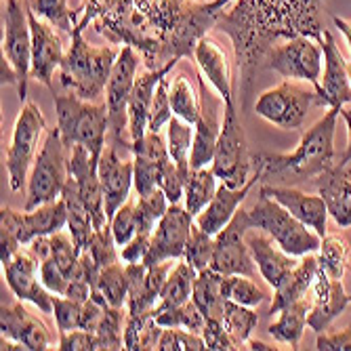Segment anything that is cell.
I'll return each instance as SVG.
<instances>
[{
  "label": "cell",
  "instance_id": "obj_9",
  "mask_svg": "<svg viewBox=\"0 0 351 351\" xmlns=\"http://www.w3.org/2000/svg\"><path fill=\"white\" fill-rule=\"evenodd\" d=\"M322 108L315 88H303L291 80L265 90L254 101V112L280 129H301L311 108Z\"/></svg>",
  "mask_w": 351,
  "mask_h": 351
},
{
  "label": "cell",
  "instance_id": "obj_38",
  "mask_svg": "<svg viewBox=\"0 0 351 351\" xmlns=\"http://www.w3.org/2000/svg\"><path fill=\"white\" fill-rule=\"evenodd\" d=\"M223 324H226L228 332L236 341L238 349L242 343H246L252 335V330L259 324V315L252 311V307L240 305L232 299H226L223 303Z\"/></svg>",
  "mask_w": 351,
  "mask_h": 351
},
{
  "label": "cell",
  "instance_id": "obj_44",
  "mask_svg": "<svg viewBox=\"0 0 351 351\" xmlns=\"http://www.w3.org/2000/svg\"><path fill=\"white\" fill-rule=\"evenodd\" d=\"M213 254H215V236L206 234L202 228H198L194 223V228H191V234H189V240H187V246H185L183 259L196 271H200V269L210 267Z\"/></svg>",
  "mask_w": 351,
  "mask_h": 351
},
{
  "label": "cell",
  "instance_id": "obj_42",
  "mask_svg": "<svg viewBox=\"0 0 351 351\" xmlns=\"http://www.w3.org/2000/svg\"><path fill=\"white\" fill-rule=\"evenodd\" d=\"M169 206H171V202L160 187H156L154 191H149V194H145V196H139V200H137L139 232L137 234H149L152 236L156 226H158V221L165 217Z\"/></svg>",
  "mask_w": 351,
  "mask_h": 351
},
{
  "label": "cell",
  "instance_id": "obj_28",
  "mask_svg": "<svg viewBox=\"0 0 351 351\" xmlns=\"http://www.w3.org/2000/svg\"><path fill=\"white\" fill-rule=\"evenodd\" d=\"M173 68H175V63H169V66L158 68V70H147L143 76H139L135 80L131 99H129V135H131V143L139 141L147 133V120H149V110H152L156 86L165 76H169V72Z\"/></svg>",
  "mask_w": 351,
  "mask_h": 351
},
{
  "label": "cell",
  "instance_id": "obj_30",
  "mask_svg": "<svg viewBox=\"0 0 351 351\" xmlns=\"http://www.w3.org/2000/svg\"><path fill=\"white\" fill-rule=\"evenodd\" d=\"M317 269H320L317 257H313L311 252L305 254V257L299 261V265L274 289V301H271L269 313H280V309H284L286 305L305 299L307 291L313 289Z\"/></svg>",
  "mask_w": 351,
  "mask_h": 351
},
{
  "label": "cell",
  "instance_id": "obj_51",
  "mask_svg": "<svg viewBox=\"0 0 351 351\" xmlns=\"http://www.w3.org/2000/svg\"><path fill=\"white\" fill-rule=\"evenodd\" d=\"M158 187H160L171 204H179V200L185 196V181L177 169V165L173 162V158L162 165L160 175H158Z\"/></svg>",
  "mask_w": 351,
  "mask_h": 351
},
{
  "label": "cell",
  "instance_id": "obj_27",
  "mask_svg": "<svg viewBox=\"0 0 351 351\" xmlns=\"http://www.w3.org/2000/svg\"><path fill=\"white\" fill-rule=\"evenodd\" d=\"M317 191L339 228H351V167H332L315 179Z\"/></svg>",
  "mask_w": 351,
  "mask_h": 351
},
{
  "label": "cell",
  "instance_id": "obj_31",
  "mask_svg": "<svg viewBox=\"0 0 351 351\" xmlns=\"http://www.w3.org/2000/svg\"><path fill=\"white\" fill-rule=\"evenodd\" d=\"M196 276H198V271L191 267L185 259L181 263H177L171 269V274H169V278L165 282V289L160 293V301H158V305L154 307V315L191 301Z\"/></svg>",
  "mask_w": 351,
  "mask_h": 351
},
{
  "label": "cell",
  "instance_id": "obj_33",
  "mask_svg": "<svg viewBox=\"0 0 351 351\" xmlns=\"http://www.w3.org/2000/svg\"><path fill=\"white\" fill-rule=\"evenodd\" d=\"M223 278L226 276L215 271L213 267L200 269L196 276L191 301L200 307V311L206 317L223 320V303H226V295H223Z\"/></svg>",
  "mask_w": 351,
  "mask_h": 351
},
{
  "label": "cell",
  "instance_id": "obj_12",
  "mask_svg": "<svg viewBox=\"0 0 351 351\" xmlns=\"http://www.w3.org/2000/svg\"><path fill=\"white\" fill-rule=\"evenodd\" d=\"M252 230L248 210L240 208L234 219L215 236V254L210 267L223 276H248L254 278L257 263L246 244V234Z\"/></svg>",
  "mask_w": 351,
  "mask_h": 351
},
{
  "label": "cell",
  "instance_id": "obj_11",
  "mask_svg": "<svg viewBox=\"0 0 351 351\" xmlns=\"http://www.w3.org/2000/svg\"><path fill=\"white\" fill-rule=\"evenodd\" d=\"M322 61L324 49L320 40L311 36H297L284 45L271 47L265 68L278 72L286 80H305L315 88L322 78Z\"/></svg>",
  "mask_w": 351,
  "mask_h": 351
},
{
  "label": "cell",
  "instance_id": "obj_18",
  "mask_svg": "<svg viewBox=\"0 0 351 351\" xmlns=\"http://www.w3.org/2000/svg\"><path fill=\"white\" fill-rule=\"evenodd\" d=\"M97 173L106 198V215L110 221L131 196V187L135 185V165L129 160H120L116 145L112 143L99 156Z\"/></svg>",
  "mask_w": 351,
  "mask_h": 351
},
{
  "label": "cell",
  "instance_id": "obj_13",
  "mask_svg": "<svg viewBox=\"0 0 351 351\" xmlns=\"http://www.w3.org/2000/svg\"><path fill=\"white\" fill-rule=\"evenodd\" d=\"M137 70H139V55L135 53V47L126 45L118 53V59L114 63V70L106 86L110 133L114 137L116 147L124 143L122 131L129 129V99H131L135 80H137Z\"/></svg>",
  "mask_w": 351,
  "mask_h": 351
},
{
  "label": "cell",
  "instance_id": "obj_39",
  "mask_svg": "<svg viewBox=\"0 0 351 351\" xmlns=\"http://www.w3.org/2000/svg\"><path fill=\"white\" fill-rule=\"evenodd\" d=\"M317 263H320V267L328 276L343 280L347 263H349V242H347V238L341 234L324 236L322 244H320V254H317Z\"/></svg>",
  "mask_w": 351,
  "mask_h": 351
},
{
  "label": "cell",
  "instance_id": "obj_37",
  "mask_svg": "<svg viewBox=\"0 0 351 351\" xmlns=\"http://www.w3.org/2000/svg\"><path fill=\"white\" fill-rule=\"evenodd\" d=\"M171 106L173 114L189 124H196L200 118V90L191 86L185 74H177L171 84Z\"/></svg>",
  "mask_w": 351,
  "mask_h": 351
},
{
  "label": "cell",
  "instance_id": "obj_43",
  "mask_svg": "<svg viewBox=\"0 0 351 351\" xmlns=\"http://www.w3.org/2000/svg\"><path fill=\"white\" fill-rule=\"evenodd\" d=\"M223 295L246 307H257L267 299V293L252 282L248 276H226L223 278Z\"/></svg>",
  "mask_w": 351,
  "mask_h": 351
},
{
  "label": "cell",
  "instance_id": "obj_22",
  "mask_svg": "<svg viewBox=\"0 0 351 351\" xmlns=\"http://www.w3.org/2000/svg\"><path fill=\"white\" fill-rule=\"evenodd\" d=\"M263 194L280 202L286 210H291L299 221H303L307 228H311L317 236H326V219H328V206L322 196H311L305 191H299L291 185H269L265 183L261 187Z\"/></svg>",
  "mask_w": 351,
  "mask_h": 351
},
{
  "label": "cell",
  "instance_id": "obj_21",
  "mask_svg": "<svg viewBox=\"0 0 351 351\" xmlns=\"http://www.w3.org/2000/svg\"><path fill=\"white\" fill-rule=\"evenodd\" d=\"M349 303H351V297L345 291L343 280L328 276L320 267L313 282V299H311L309 313H307V326L313 332H324Z\"/></svg>",
  "mask_w": 351,
  "mask_h": 351
},
{
  "label": "cell",
  "instance_id": "obj_60",
  "mask_svg": "<svg viewBox=\"0 0 351 351\" xmlns=\"http://www.w3.org/2000/svg\"><path fill=\"white\" fill-rule=\"evenodd\" d=\"M349 80H351V63H349Z\"/></svg>",
  "mask_w": 351,
  "mask_h": 351
},
{
  "label": "cell",
  "instance_id": "obj_3",
  "mask_svg": "<svg viewBox=\"0 0 351 351\" xmlns=\"http://www.w3.org/2000/svg\"><path fill=\"white\" fill-rule=\"evenodd\" d=\"M82 29L84 27L78 23L72 34L70 51L61 61L59 78L63 88L93 104L104 95L118 53L112 47H90L82 38Z\"/></svg>",
  "mask_w": 351,
  "mask_h": 351
},
{
  "label": "cell",
  "instance_id": "obj_23",
  "mask_svg": "<svg viewBox=\"0 0 351 351\" xmlns=\"http://www.w3.org/2000/svg\"><path fill=\"white\" fill-rule=\"evenodd\" d=\"M133 165H135V189L139 196H145L158 187V175L162 165L171 158L169 145L160 137V133L147 131L139 141L131 143Z\"/></svg>",
  "mask_w": 351,
  "mask_h": 351
},
{
  "label": "cell",
  "instance_id": "obj_54",
  "mask_svg": "<svg viewBox=\"0 0 351 351\" xmlns=\"http://www.w3.org/2000/svg\"><path fill=\"white\" fill-rule=\"evenodd\" d=\"M40 280L53 295H66L70 278L63 274V269L55 263L53 257L40 259Z\"/></svg>",
  "mask_w": 351,
  "mask_h": 351
},
{
  "label": "cell",
  "instance_id": "obj_41",
  "mask_svg": "<svg viewBox=\"0 0 351 351\" xmlns=\"http://www.w3.org/2000/svg\"><path fill=\"white\" fill-rule=\"evenodd\" d=\"M29 7L38 17L49 21L53 27L66 32V34L72 38V34L76 32V25H78V21H76L78 13L70 11L68 0H32Z\"/></svg>",
  "mask_w": 351,
  "mask_h": 351
},
{
  "label": "cell",
  "instance_id": "obj_35",
  "mask_svg": "<svg viewBox=\"0 0 351 351\" xmlns=\"http://www.w3.org/2000/svg\"><path fill=\"white\" fill-rule=\"evenodd\" d=\"M194 131L196 126L189 124L177 116L171 118L169 122V131H167V137H169V154L173 158V162L177 165L183 181L187 183L189 175H191V165H189V156H191V145H194Z\"/></svg>",
  "mask_w": 351,
  "mask_h": 351
},
{
  "label": "cell",
  "instance_id": "obj_50",
  "mask_svg": "<svg viewBox=\"0 0 351 351\" xmlns=\"http://www.w3.org/2000/svg\"><path fill=\"white\" fill-rule=\"evenodd\" d=\"M53 315L59 332H70L80 328V317H82V303L74 301L70 297L57 295L53 297Z\"/></svg>",
  "mask_w": 351,
  "mask_h": 351
},
{
  "label": "cell",
  "instance_id": "obj_7",
  "mask_svg": "<svg viewBox=\"0 0 351 351\" xmlns=\"http://www.w3.org/2000/svg\"><path fill=\"white\" fill-rule=\"evenodd\" d=\"M248 215L252 228L263 230L271 240H276L280 248L295 254V257H305L309 252L320 250L322 238L263 191Z\"/></svg>",
  "mask_w": 351,
  "mask_h": 351
},
{
  "label": "cell",
  "instance_id": "obj_32",
  "mask_svg": "<svg viewBox=\"0 0 351 351\" xmlns=\"http://www.w3.org/2000/svg\"><path fill=\"white\" fill-rule=\"evenodd\" d=\"M90 297L101 305L124 307L129 301V269H126V263L122 265L120 261H116L104 267Z\"/></svg>",
  "mask_w": 351,
  "mask_h": 351
},
{
  "label": "cell",
  "instance_id": "obj_58",
  "mask_svg": "<svg viewBox=\"0 0 351 351\" xmlns=\"http://www.w3.org/2000/svg\"><path fill=\"white\" fill-rule=\"evenodd\" d=\"M332 23L343 32L345 34V38H347V47H349V51H351V19H341V17H337V15H332Z\"/></svg>",
  "mask_w": 351,
  "mask_h": 351
},
{
  "label": "cell",
  "instance_id": "obj_46",
  "mask_svg": "<svg viewBox=\"0 0 351 351\" xmlns=\"http://www.w3.org/2000/svg\"><path fill=\"white\" fill-rule=\"evenodd\" d=\"M110 226H112V234L118 246H126L129 244L137 232H139V217H137V202L133 200H126L116 215L110 219Z\"/></svg>",
  "mask_w": 351,
  "mask_h": 351
},
{
  "label": "cell",
  "instance_id": "obj_16",
  "mask_svg": "<svg viewBox=\"0 0 351 351\" xmlns=\"http://www.w3.org/2000/svg\"><path fill=\"white\" fill-rule=\"evenodd\" d=\"M200 118L194 124V145H191V156H189V165L191 171L196 169H204L208 162H213L215 158V149H217V141L223 129L221 122V114H223V101L217 95H213V90L206 88L204 78L200 76Z\"/></svg>",
  "mask_w": 351,
  "mask_h": 351
},
{
  "label": "cell",
  "instance_id": "obj_4",
  "mask_svg": "<svg viewBox=\"0 0 351 351\" xmlns=\"http://www.w3.org/2000/svg\"><path fill=\"white\" fill-rule=\"evenodd\" d=\"M55 112L57 129L68 149L82 145L99 160L101 152L106 149V135L110 131L108 106H93L90 101H84L70 93L55 95Z\"/></svg>",
  "mask_w": 351,
  "mask_h": 351
},
{
  "label": "cell",
  "instance_id": "obj_57",
  "mask_svg": "<svg viewBox=\"0 0 351 351\" xmlns=\"http://www.w3.org/2000/svg\"><path fill=\"white\" fill-rule=\"evenodd\" d=\"M341 116L345 118V122H347V133H349V143H347V149H345V154L341 156V160H339V165L337 167H345V165H351V110H347L345 106L341 108Z\"/></svg>",
  "mask_w": 351,
  "mask_h": 351
},
{
  "label": "cell",
  "instance_id": "obj_8",
  "mask_svg": "<svg viewBox=\"0 0 351 351\" xmlns=\"http://www.w3.org/2000/svg\"><path fill=\"white\" fill-rule=\"evenodd\" d=\"M250 162L252 156L248 154L246 147V137H244L240 116L236 112L234 99H228L226 112H223V129L213 158V171L228 187L236 189L248 181Z\"/></svg>",
  "mask_w": 351,
  "mask_h": 351
},
{
  "label": "cell",
  "instance_id": "obj_49",
  "mask_svg": "<svg viewBox=\"0 0 351 351\" xmlns=\"http://www.w3.org/2000/svg\"><path fill=\"white\" fill-rule=\"evenodd\" d=\"M160 351H204L206 341L198 332L185 328H165L162 337L158 341Z\"/></svg>",
  "mask_w": 351,
  "mask_h": 351
},
{
  "label": "cell",
  "instance_id": "obj_14",
  "mask_svg": "<svg viewBox=\"0 0 351 351\" xmlns=\"http://www.w3.org/2000/svg\"><path fill=\"white\" fill-rule=\"evenodd\" d=\"M191 228H194V215L179 204H171L152 234L149 250L143 259V265L152 267L165 261L183 259Z\"/></svg>",
  "mask_w": 351,
  "mask_h": 351
},
{
  "label": "cell",
  "instance_id": "obj_25",
  "mask_svg": "<svg viewBox=\"0 0 351 351\" xmlns=\"http://www.w3.org/2000/svg\"><path fill=\"white\" fill-rule=\"evenodd\" d=\"M0 330L5 339L21 343L25 349H49L51 347V332L49 328L38 320L36 315H32L21 303L3 307L0 315Z\"/></svg>",
  "mask_w": 351,
  "mask_h": 351
},
{
  "label": "cell",
  "instance_id": "obj_40",
  "mask_svg": "<svg viewBox=\"0 0 351 351\" xmlns=\"http://www.w3.org/2000/svg\"><path fill=\"white\" fill-rule=\"evenodd\" d=\"M154 317H156V322L165 328H185V330L198 332V335H202L204 324H206V315L200 311V307L194 301H187L179 307L160 311Z\"/></svg>",
  "mask_w": 351,
  "mask_h": 351
},
{
  "label": "cell",
  "instance_id": "obj_2",
  "mask_svg": "<svg viewBox=\"0 0 351 351\" xmlns=\"http://www.w3.org/2000/svg\"><path fill=\"white\" fill-rule=\"evenodd\" d=\"M339 116L341 108H328L324 118L311 126L291 154H252L261 181L293 185L317 179L330 171L335 167V131Z\"/></svg>",
  "mask_w": 351,
  "mask_h": 351
},
{
  "label": "cell",
  "instance_id": "obj_56",
  "mask_svg": "<svg viewBox=\"0 0 351 351\" xmlns=\"http://www.w3.org/2000/svg\"><path fill=\"white\" fill-rule=\"evenodd\" d=\"M149 242H152V236L149 234H137L129 244L122 248V261L124 263H143L145 254L149 250Z\"/></svg>",
  "mask_w": 351,
  "mask_h": 351
},
{
  "label": "cell",
  "instance_id": "obj_45",
  "mask_svg": "<svg viewBox=\"0 0 351 351\" xmlns=\"http://www.w3.org/2000/svg\"><path fill=\"white\" fill-rule=\"evenodd\" d=\"M122 322H126V313L122 311V307H106L101 322L95 330L99 339V347L101 349H124V328Z\"/></svg>",
  "mask_w": 351,
  "mask_h": 351
},
{
  "label": "cell",
  "instance_id": "obj_5",
  "mask_svg": "<svg viewBox=\"0 0 351 351\" xmlns=\"http://www.w3.org/2000/svg\"><path fill=\"white\" fill-rule=\"evenodd\" d=\"M0 219H3L0 221L3 223V232H0V261H3V265H7L15 257L19 246L32 244V240L40 236H53L63 228H68V208L61 198L25 213H17L9 206H3Z\"/></svg>",
  "mask_w": 351,
  "mask_h": 351
},
{
  "label": "cell",
  "instance_id": "obj_52",
  "mask_svg": "<svg viewBox=\"0 0 351 351\" xmlns=\"http://www.w3.org/2000/svg\"><path fill=\"white\" fill-rule=\"evenodd\" d=\"M202 337L206 341V349H210V351H232V349H238L236 341L228 332L223 320H217V317H206Z\"/></svg>",
  "mask_w": 351,
  "mask_h": 351
},
{
  "label": "cell",
  "instance_id": "obj_55",
  "mask_svg": "<svg viewBox=\"0 0 351 351\" xmlns=\"http://www.w3.org/2000/svg\"><path fill=\"white\" fill-rule=\"evenodd\" d=\"M315 349L320 351H351V326L332 332H317Z\"/></svg>",
  "mask_w": 351,
  "mask_h": 351
},
{
  "label": "cell",
  "instance_id": "obj_34",
  "mask_svg": "<svg viewBox=\"0 0 351 351\" xmlns=\"http://www.w3.org/2000/svg\"><path fill=\"white\" fill-rule=\"evenodd\" d=\"M309 305H311V301L301 299V301H295L291 305H286L284 309H280L278 322H274L267 328L269 337H274L280 343H289L293 349H297L299 341L305 332V326H307Z\"/></svg>",
  "mask_w": 351,
  "mask_h": 351
},
{
  "label": "cell",
  "instance_id": "obj_53",
  "mask_svg": "<svg viewBox=\"0 0 351 351\" xmlns=\"http://www.w3.org/2000/svg\"><path fill=\"white\" fill-rule=\"evenodd\" d=\"M59 349L61 351H95L101 349L99 347V339L95 332L84 330V328H76L70 332H59Z\"/></svg>",
  "mask_w": 351,
  "mask_h": 351
},
{
  "label": "cell",
  "instance_id": "obj_47",
  "mask_svg": "<svg viewBox=\"0 0 351 351\" xmlns=\"http://www.w3.org/2000/svg\"><path fill=\"white\" fill-rule=\"evenodd\" d=\"M116 240H114V234H112V226L99 228V230H93L90 238H88V244H86V250L93 254L95 263H97L101 269L120 261L118 259V252H116Z\"/></svg>",
  "mask_w": 351,
  "mask_h": 351
},
{
  "label": "cell",
  "instance_id": "obj_24",
  "mask_svg": "<svg viewBox=\"0 0 351 351\" xmlns=\"http://www.w3.org/2000/svg\"><path fill=\"white\" fill-rule=\"evenodd\" d=\"M261 181V175L254 171V175L242 185V187H228L226 183L217 187V194L213 196V200L206 204V208L196 217V226L202 228L206 234L217 236L228 223L234 219V215L238 213V206L244 202V198L248 196V191L252 189V185Z\"/></svg>",
  "mask_w": 351,
  "mask_h": 351
},
{
  "label": "cell",
  "instance_id": "obj_1",
  "mask_svg": "<svg viewBox=\"0 0 351 351\" xmlns=\"http://www.w3.org/2000/svg\"><path fill=\"white\" fill-rule=\"evenodd\" d=\"M324 0H236L230 11L217 13V27L234 43L242 93L248 95L274 43L311 36L322 43Z\"/></svg>",
  "mask_w": 351,
  "mask_h": 351
},
{
  "label": "cell",
  "instance_id": "obj_59",
  "mask_svg": "<svg viewBox=\"0 0 351 351\" xmlns=\"http://www.w3.org/2000/svg\"><path fill=\"white\" fill-rule=\"evenodd\" d=\"M246 349H252V351H271V349H276V347H271V345H267V343H263V341H246Z\"/></svg>",
  "mask_w": 351,
  "mask_h": 351
},
{
  "label": "cell",
  "instance_id": "obj_15",
  "mask_svg": "<svg viewBox=\"0 0 351 351\" xmlns=\"http://www.w3.org/2000/svg\"><path fill=\"white\" fill-rule=\"evenodd\" d=\"M3 57L17 72L19 97L25 99L27 78L32 74V29L27 19V9L19 5V0H7L5 5V38Z\"/></svg>",
  "mask_w": 351,
  "mask_h": 351
},
{
  "label": "cell",
  "instance_id": "obj_48",
  "mask_svg": "<svg viewBox=\"0 0 351 351\" xmlns=\"http://www.w3.org/2000/svg\"><path fill=\"white\" fill-rule=\"evenodd\" d=\"M173 106H171V80L165 76L156 86L154 93V101H152V110H149V120H147V131L160 133V129L165 124L171 122L173 118Z\"/></svg>",
  "mask_w": 351,
  "mask_h": 351
},
{
  "label": "cell",
  "instance_id": "obj_29",
  "mask_svg": "<svg viewBox=\"0 0 351 351\" xmlns=\"http://www.w3.org/2000/svg\"><path fill=\"white\" fill-rule=\"evenodd\" d=\"M196 63L200 68V76H204L215 90L221 95V99H234V90H232V70H230V61L226 51L221 49L217 40L210 36H202L196 45L194 51Z\"/></svg>",
  "mask_w": 351,
  "mask_h": 351
},
{
  "label": "cell",
  "instance_id": "obj_19",
  "mask_svg": "<svg viewBox=\"0 0 351 351\" xmlns=\"http://www.w3.org/2000/svg\"><path fill=\"white\" fill-rule=\"evenodd\" d=\"M324 49V76L322 82L315 86L320 95L322 108H343L351 104V80H349V63L345 61L341 49L328 29L322 36Z\"/></svg>",
  "mask_w": 351,
  "mask_h": 351
},
{
  "label": "cell",
  "instance_id": "obj_17",
  "mask_svg": "<svg viewBox=\"0 0 351 351\" xmlns=\"http://www.w3.org/2000/svg\"><path fill=\"white\" fill-rule=\"evenodd\" d=\"M38 257L34 252L17 250L15 257L3 265L5 269V280L9 284L11 293L19 301H29L34 303L43 313L53 311V297L51 291L40 280V269H38Z\"/></svg>",
  "mask_w": 351,
  "mask_h": 351
},
{
  "label": "cell",
  "instance_id": "obj_10",
  "mask_svg": "<svg viewBox=\"0 0 351 351\" xmlns=\"http://www.w3.org/2000/svg\"><path fill=\"white\" fill-rule=\"evenodd\" d=\"M47 129L45 116L36 104L27 101L17 116L13 126V137L7 149V175L13 191H19L27 179V171L36 160L38 139Z\"/></svg>",
  "mask_w": 351,
  "mask_h": 351
},
{
  "label": "cell",
  "instance_id": "obj_26",
  "mask_svg": "<svg viewBox=\"0 0 351 351\" xmlns=\"http://www.w3.org/2000/svg\"><path fill=\"white\" fill-rule=\"evenodd\" d=\"M246 244L252 252V259H254V263H257L261 276L265 278L267 284L274 286V289L299 265L295 254L286 252L284 248H280L276 244V240H269L263 234H254L248 230Z\"/></svg>",
  "mask_w": 351,
  "mask_h": 351
},
{
  "label": "cell",
  "instance_id": "obj_20",
  "mask_svg": "<svg viewBox=\"0 0 351 351\" xmlns=\"http://www.w3.org/2000/svg\"><path fill=\"white\" fill-rule=\"evenodd\" d=\"M27 19L32 29V76L51 86L55 70L61 68V61L66 57L63 45L53 32V25L43 21V17L32 11V7H27Z\"/></svg>",
  "mask_w": 351,
  "mask_h": 351
},
{
  "label": "cell",
  "instance_id": "obj_36",
  "mask_svg": "<svg viewBox=\"0 0 351 351\" xmlns=\"http://www.w3.org/2000/svg\"><path fill=\"white\" fill-rule=\"evenodd\" d=\"M217 179L215 171L206 167L191 171L185 183V208L194 217H198L217 194Z\"/></svg>",
  "mask_w": 351,
  "mask_h": 351
},
{
  "label": "cell",
  "instance_id": "obj_6",
  "mask_svg": "<svg viewBox=\"0 0 351 351\" xmlns=\"http://www.w3.org/2000/svg\"><path fill=\"white\" fill-rule=\"evenodd\" d=\"M70 179V149L61 139L59 129H51L38 152L27 179L25 210H34L61 198Z\"/></svg>",
  "mask_w": 351,
  "mask_h": 351
}]
</instances>
